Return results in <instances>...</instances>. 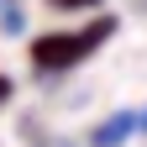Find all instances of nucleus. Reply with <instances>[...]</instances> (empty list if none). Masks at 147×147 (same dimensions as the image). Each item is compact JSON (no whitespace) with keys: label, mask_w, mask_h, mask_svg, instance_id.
I'll return each mask as SVG.
<instances>
[{"label":"nucleus","mask_w":147,"mask_h":147,"mask_svg":"<svg viewBox=\"0 0 147 147\" xmlns=\"http://www.w3.org/2000/svg\"><path fill=\"white\" fill-rule=\"evenodd\" d=\"M100 37H110V21H95V26H89V32H79V37H42L32 58L42 63V68H63V63H79L84 53L100 42Z\"/></svg>","instance_id":"nucleus-1"},{"label":"nucleus","mask_w":147,"mask_h":147,"mask_svg":"<svg viewBox=\"0 0 147 147\" xmlns=\"http://www.w3.org/2000/svg\"><path fill=\"white\" fill-rule=\"evenodd\" d=\"M131 126H137V116H110L100 131H95V147H121L126 137H131Z\"/></svg>","instance_id":"nucleus-2"},{"label":"nucleus","mask_w":147,"mask_h":147,"mask_svg":"<svg viewBox=\"0 0 147 147\" xmlns=\"http://www.w3.org/2000/svg\"><path fill=\"white\" fill-rule=\"evenodd\" d=\"M53 5H63V11H89V5H100V0H53Z\"/></svg>","instance_id":"nucleus-3"},{"label":"nucleus","mask_w":147,"mask_h":147,"mask_svg":"<svg viewBox=\"0 0 147 147\" xmlns=\"http://www.w3.org/2000/svg\"><path fill=\"white\" fill-rule=\"evenodd\" d=\"M0 100H5V79H0Z\"/></svg>","instance_id":"nucleus-4"},{"label":"nucleus","mask_w":147,"mask_h":147,"mask_svg":"<svg viewBox=\"0 0 147 147\" xmlns=\"http://www.w3.org/2000/svg\"><path fill=\"white\" fill-rule=\"evenodd\" d=\"M142 126H147V116H142Z\"/></svg>","instance_id":"nucleus-5"}]
</instances>
